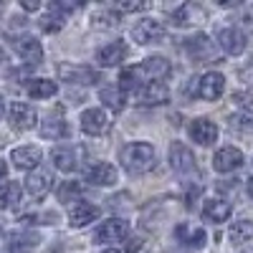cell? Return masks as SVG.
<instances>
[{
    "label": "cell",
    "instance_id": "obj_1",
    "mask_svg": "<svg viewBox=\"0 0 253 253\" xmlns=\"http://www.w3.org/2000/svg\"><path fill=\"white\" fill-rule=\"evenodd\" d=\"M119 160L124 165V170L132 172V175L150 172L155 167V147L150 142H132L122 150Z\"/></svg>",
    "mask_w": 253,
    "mask_h": 253
},
{
    "label": "cell",
    "instance_id": "obj_2",
    "mask_svg": "<svg viewBox=\"0 0 253 253\" xmlns=\"http://www.w3.org/2000/svg\"><path fill=\"white\" fill-rule=\"evenodd\" d=\"M170 167L175 170V175H180L182 180H193L198 177V160L190 152V147L182 142H172L170 144Z\"/></svg>",
    "mask_w": 253,
    "mask_h": 253
},
{
    "label": "cell",
    "instance_id": "obj_3",
    "mask_svg": "<svg viewBox=\"0 0 253 253\" xmlns=\"http://www.w3.org/2000/svg\"><path fill=\"white\" fill-rule=\"evenodd\" d=\"M132 71H134V79L142 76L144 84H155V81H160V79H165L167 74H170L172 66L165 56H150V58H144L139 66H134Z\"/></svg>",
    "mask_w": 253,
    "mask_h": 253
},
{
    "label": "cell",
    "instance_id": "obj_4",
    "mask_svg": "<svg viewBox=\"0 0 253 253\" xmlns=\"http://www.w3.org/2000/svg\"><path fill=\"white\" fill-rule=\"evenodd\" d=\"M58 76H61V81L76 84V86H89V84L99 81V74L91 66H84V63H61Z\"/></svg>",
    "mask_w": 253,
    "mask_h": 253
},
{
    "label": "cell",
    "instance_id": "obj_5",
    "mask_svg": "<svg viewBox=\"0 0 253 253\" xmlns=\"http://www.w3.org/2000/svg\"><path fill=\"white\" fill-rule=\"evenodd\" d=\"M38 122V114L31 104L26 101H13L10 109H8V124L13 126L15 132H26V129H33Z\"/></svg>",
    "mask_w": 253,
    "mask_h": 253
},
{
    "label": "cell",
    "instance_id": "obj_6",
    "mask_svg": "<svg viewBox=\"0 0 253 253\" xmlns=\"http://www.w3.org/2000/svg\"><path fill=\"white\" fill-rule=\"evenodd\" d=\"M165 38V23L155 18H144L132 28V41H137L139 46L144 43H160Z\"/></svg>",
    "mask_w": 253,
    "mask_h": 253
},
{
    "label": "cell",
    "instance_id": "obj_7",
    "mask_svg": "<svg viewBox=\"0 0 253 253\" xmlns=\"http://www.w3.org/2000/svg\"><path fill=\"white\" fill-rule=\"evenodd\" d=\"M126 233H129V223L124 218H109L107 223H101L96 228L94 241L96 243H119L126 238Z\"/></svg>",
    "mask_w": 253,
    "mask_h": 253
},
{
    "label": "cell",
    "instance_id": "obj_8",
    "mask_svg": "<svg viewBox=\"0 0 253 253\" xmlns=\"http://www.w3.org/2000/svg\"><path fill=\"white\" fill-rule=\"evenodd\" d=\"M13 51L23 58L28 66H31V63H38L41 58H43V46H41V41L28 36V33L13 38Z\"/></svg>",
    "mask_w": 253,
    "mask_h": 253
},
{
    "label": "cell",
    "instance_id": "obj_9",
    "mask_svg": "<svg viewBox=\"0 0 253 253\" xmlns=\"http://www.w3.org/2000/svg\"><path fill=\"white\" fill-rule=\"evenodd\" d=\"M225 91V76L220 71H208L200 81H198V96L205 101H215L220 99Z\"/></svg>",
    "mask_w": 253,
    "mask_h": 253
},
{
    "label": "cell",
    "instance_id": "obj_10",
    "mask_svg": "<svg viewBox=\"0 0 253 253\" xmlns=\"http://www.w3.org/2000/svg\"><path fill=\"white\" fill-rule=\"evenodd\" d=\"M51 185H53L51 167H36V170L28 172V177H26V190H28L31 198H43V195H48Z\"/></svg>",
    "mask_w": 253,
    "mask_h": 253
},
{
    "label": "cell",
    "instance_id": "obj_11",
    "mask_svg": "<svg viewBox=\"0 0 253 253\" xmlns=\"http://www.w3.org/2000/svg\"><path fill=\"white\" fill-rule=\"evenodd\" d=\"M187 132H190V139H193V142L208 147V144H213V142L218 139V124L210 122V119H205V117H200V119L190 122Z\"/></svg>",
    "mask_w": 253,
    "mask_h": 253
},
{
    "label": "cell",
    "instance_id": "obj_12",
    "mask_svg": "<svg viewBox=\"0 0 253 253\" xmlns=\"http://www.w3.org/2000/svg\"><path fill=\"white\" fill-rule=\"evenodd\" d=\"M119 180V172L117 167L109 165V162H96L86 170V182L89 185H96V187H109Z\"/></svg>",
    "mask_w": 253,
    "mask_h": 253
},
{
    "label": "cell",
    "instance_id": "obj_13",
    "mask_svg": "<svg viewBox=\"0 0 253 253\" xmlns=\"http://www.w3.org/2000/svg\"><path fill=\"white\" fill-rule=\"evenodd\" d=\"M81 129L89 137H99V134H104L109 129V117L101 109H86L81 114Z\"/></svg>",
    "mask_w": 253,
    "mask_h": 253
},
{
    "label": "cell",
    "instance_id": "obj_14",
    "mask_svg": "<svg viewBox=\"0 0 253 253\" xmlns=\"http://www.w3.org/2000/svg\"><path fill=\"white\" fill-rule=\"evenodd\" d=\"M96 218H99V208L91 205V203H84V200L74 203L71 210H69V225L71 228H86Z\"/></svg>",
    "mask_w": 253,
    "mask_h": 253
},
{
    "label": "cell",
    "instance_id": "obj_15",
    "mask_svg": "<svg viewBox=\"0 0 253 253\" xmlns=\"http://www.w3.org/2000/svg\"><path fill=\"white\" fill-rule=\"evenodd\" d=\"M241 165H243V152L238 147H223V150H218L215 157H213L215 172H233Z\"/></svg>",
    "mask_w": 253,
    "mask_h": 253
},
{
    "label": "cell",
    "instance_id": "obj_16",
    "mask_svg": "<svg viewBox=\"0 0 253 253\" xmlns=\"http://www.w3.org/2000/svg\"><path fill=\"white\" fill-rule=\"evenodd\" d=\"M124 56H126V43H124V41H112V43L101 46L96 51V63H99V66H104V69L119 66V63L124 61Z\"/></svg>",
    "mask_w": 253,
    "mask_h": 253
},
{
    "label": "cell",
    "instance_id": "obj_17",
    "mask_svg": "<svg viewBox=\"0 0 253 253\" xmlns=\"http://www.w3.org/2000/svg\"><path fill=\"white\" fill-rule=\"evenodd\" d=\"M41 157H43V152H41V147H31V144H26V147H18V150H13L10 152V160H13V165L15 167H20V170H36V167L41 165Z\"/></svg>",
    "mask_w": 253,
    "mask_h": 253
},
{
    "label": "cell",
    "instance_id": "obj_18",
    "mask_svg": "<svg viewBox=\"0 0 253 253\" xmlns=\"http://www.w3.org/2000/svg\"><path fill=\"white\" fill-rule=\"evenodd\" d=\"M218 43L225 53L230 56H241L246 51V33L238 31V28H223L218 33Z\"/></svg>",
    "mask_w": 253,
    "mask_h": 253
},
{
    "label": "cell",
    "instance_id": "obj_19",
    "mask_svg": "<svg viewBox=\"0 0 253 253\" xmlns=\"http://www.w3.org/2000/svg\"><path fill=\"white\" fill-rule=\"evenodd\" d=\"M170 91H167L165 84L155 81V84H144V86L137 89V101L139 104H147V107H157V104H165Z\"/></svg>",
    "mask_w": 253,
    "mask_h": 253
},
{
    "label": "cell",
    "instance_id": "obj_20",
    "mask_svg": "<svg viewBox=\"0 0 253 253\" xmlns=\"http://www.w3.org/2000/svg\"><path fill=\"white\" fill-rule=\"evenodd\" d=\"M230 215H233V208H230V203H225L220 198L205 200V205H203V218L208 223H225Z\"/></svg>",
    "mask_w": 253,
    "mask_h": 253
},
{
    "label": "cell",
    "instance_id": "obj_21",
    "mask_svg": "<svg viewBox=\"0 0 253 253\" xmlns=\"http://www.w3.org/2000/svg\"><path fill=\"white\" fill-rule=\"evenodd\" d=\"M187 53L195 58V63H205L210 56H213V41H210L205 33H198L195 38H187L185 43Z\"/></svg>",
    "mask_w": 253,
    "mask_h": 253
},
{
    "label": "cell",
    "instance_id": "obj_22",
    "mask_svg": "<svg viewBox=\"0 0 253 253\" xmlns=\"http://www.w3.org/2000/svg\"><path fill=\"white\" fill-rule=\"evenodd\" d=\"M205 20V13L200 10V5H193V3H185L180 5L175 13H172V23L177 28H187V26H195V23H203Z\"/></svg>",
    "mask_w": 253,
    "mask_h": 253
},
{
    "label": "cell",
    "instance_id": "obj_23",
    "mask_svg": "<svg viewBox=\"0 0 253 253\" xmlns=\"http://www.w3.org/2000/svg\"><path fill=\"white\" fill-rule=\"evenodd\" d=\"M175 236H177L180 243H185V246H190V248H203V246L208 243L205 230H203V228H193L190 223H180V225L175 228Z\"/></svg>",
    "mask_w": 253,
    "mask_h": 253
},
{
    "label": "cell",
    "instance_id": "obj_24",
    "mask_svg": "<svg viewBox=\"0 0 253 253\" xmlns=\"http://www.w3.org/2000/svg\"><path fill=\"white\" fill-rule=\"evenodd\" d=\"M51 162H53L56 170H61V172H74L79 167L76 150H71V147H56V150L51 152Z\"/></svg>",
    "mask_w": 253,
    "mask_h": 253
},
{
    "label": "cell",
    "instance_id": "obj_25",
    "mask_svg": "<svg viewBox=\"0 0 253 253\" xmlns=\"http://www.w3.org/2000/svg\"><path fill=\"white\" fill-rule=\"evenodd\" d=\"M99 99L107 104L112 112H122V109L126 107V91H124L122 86H104V89L99 91Z\"/></svg>",
    "mask_w": 253,
    "mask_h": 253
},
{
    "label": "cell",
    "instance_id": "obj_26",
    "mask_svg": "<svg viewBox=\"0 0 253 253\" xmlns=\"http://www.w3.org/2000/svg\"><path fill=\"white\" fill-rule=\"evenodd\" d=\"M41 137H46V139H63V137H69V126H66L63 119L48 117L46 122H41Z\"/></svg>",
    "mask_w": 253,
    "mask_h": 253
},
{
    "label": "cell",
    "instance_id": "obj_27",
    "mask_svg": "<svg viewBox=\"0 0 253 253\" xmlns=\"http://www.w3.org/2000/svg\"><path fill=\"white\" fill-rule=\"evenodd\" d=\"M56 91H58V84L51 79H33L28 84V94L33 99H51Z\"/></svg>",
    "mask_w": 253,
    "mask_h": 253
},
{
    "label": "cell",
    "instance_id": "obj_28",
    "mask_svg": "<svg viewBox=\"0 0 253 253\" xmlns=\"http://www.w3.org/2000/svg\"><path fill=\"white\" fill-rule=\"evenodd\" d=\"M228 238H230V243H233V246H243V243L253 241V220H238V223H233Z\"/></svg>",
    "mask_w": 253,
    "mask_h": 253
},
{
    "label": "cell",
    "instance_id": "obj_29",
    "mask_svg": "<svg viewBox=\"0 0 253 253\" xmlns=\"http://www.w3.org/2000/svg\"><path fill=\"white\" fill-rule=\"evenodd\" d=\"M20 203V185L18 182H5V185H0V210H5V208H13Z\"/></svg>",
    "mask_w": 253,
    "mask_h": 253
},
{
    "label": "cell",
    "instance_id": "obj_30",
    "mask_svg": "<svg viewBox=\"0 0 253 253\" xmlns=\"http://www.w3.org/2000/svg\"><path fill=\"white\" fill-rule=\"evenodd\" d=\"M36 238L31 236H23V233H13L5 243V253H31V246H33Z\"/></svg>",
    "mask_w": 253,
    "mask_h": 253
},
{
    "label": "cell",
    "instance_id": "obj_31",
    "mask_svg": "<svg viewBox=\"0 0 253 253\" xmlns=\"http://www.w3.org/2000/svg\"><path fill=\"white\" fill-rule=\"evenodd\" d=\"M81 195V185L79 182H63L61 187H58V200L61 203H71V200H76Z\"/></svg>",
    "mask_w": 253,
    "mask_h": 253
},
{
    "label": "cell",
    "instance_id": "obj_32",
    "mask_svg": "<svg viewBox=\"0 0 253 253\" xmlns=\"http://www.w3.org/2000/svg\"><path fill=\"white\" fill-rule=\"evenodd\" d=\"M41 28H43L46 33H56V31H61V28H63V15H58V13H48L43 20H41Z\"/></svg>",
    "mask_w": 253,
    "mask_h": 253
},
{
    "label": "cell",
    "instance_id": "obj_33",
    "mask_svg": "<svg viewBox=\"0 0 253 253\" xmlns=\"http://www.w3.org/2000/svg\"><path fill=\"white\" fill-rule=\"evenodd\" d=\"M91 23L94 26H99V28H109V26H117L119 23V15L117 13H96L94 18H91Z\"/></svg>",
    "mask_w": 253,
    "mask_h": 253
},
{
    "label": "cell",
    "instance_id": "obj_34",
    "mask_svg": "<svg viewBox=\"0 0 253 253\" xmlns=\"http://www.w3.org/2000/svg\"><path fill=\"white\" fill-rule=\"evenodd\" d=\"M230 126L236 129H253V114H238L230 119Z\"/></svg>",
    "mask_w": 253,
    "mask_h": 253
},
{
    "label": "cell",
    "instance_id": "obj_35",
    "mask_svg": "<svg viewBox=\"0 0 253 253\" xmlns=\"http://www.w3.org/2000/svg\"><path fill=\"white\" fill-rule=\"evenodd\" d=\"M56 220H58L56 213H43V215H36V213H33V215H26V218H23L26 225H31V223H56Z\"/></svg>",
    "mask_w": 253,
    "mask_h": 253
},
{
    "label": "cell",
    "instance_id": "obj_36",
    "mask_svg": "<svg viewBox=\"0 0 253 253\" xmlns=\"http://www.w3.org/2000/svg\"><path fill=\"white\" fill-rule=\"evenodd\" d=\"M134 84H137V81H134V71H132V69H124L122 76H119V86H122L124 91H129Z\"/></svg>",
    "mask_w": 253,
    "mask_h": 253
},
{
    "label": "cell",
    "instance_id": "obj_37",
    "mask_svg": "<svg viewBox=\"0 0 253 253\" xmlns=\"http://www.w3.org/2000/svg\"><path fill=\"white\" fill-rule=\"evenodd\" d=\"M114 8L117 10H124V13H134V10H147L150 5H147V3H117Z\"/></svg>",
    "mask_w": 253,
    "mask_h": 253
},
{
    "label": "cell",
    "instance_id": "obj_38",
    "mask_svg": "<svg viewBox=\"0 0 253 253\" xmlns=\"http://www.w3.org/2000/svg\"><path fill=\"white\" fill-rule=\"evenodd\" d=\"M241 79H243V81H248V84H253V61L248 63V66H246L243 71H241Z\"/></svg>",
    "mask_w": 253,
    "mask_h": 253
},
{
    "label": "cell",
    "instance_id": "obj_39",
    "mask_svg": "<svg viewBox=\"0 0 253 253\" xmlns=\"http://www.w3.org/2000/svg\"><path fill=\"white\" fill-rule=\"evenodd\" d=\"M20 8L28 10V13H33V10H38V8H41V3H36V0H23V3H20Z\"/></svg>",
    "mask_w": 253,
    "mask_h": 253
},
{
    "label": "cell",
    "instance_id": "obj_40",
    "mask_svg": "<svg viewBox=\"0 0 253 253\" xmlns=\"http://www.w3.org/2000/svg\"><path fill=\"white\" fill-rule=\"evenodd\" d=\"M139 248H142V241H139V238H132L129 243H126V251H132V253L139 251Z\"/></svg>",
    "mask_w": 253,
    "mask_h": 253
},
{
    "label": "cell",
    "instance_id": "obj_41",
    "mask_svg": "<svg viewBox=\"0 0 253 253\" xmlns=\"http://www.w3.org/2000/svg\"><path fill=\"white\" fill-rule=\"evenodd\" d=\"M5 175H8V165H5L3 160H0V180H3Z\"/></svg>",
    "mask_w": 253,
    "mask_h": 253
},
{
    "label": "cell",
    "instance_id": "obj_42",
    "mask_svg": "<svg viewBox=\"0 0 253 253\" xmlns=\"http://www.w3.org/2000/svg\"><path fill=\"white\" fill-rule=\"evenodd\" d=\"M248 195H251V198H253V177H251V180H248Z\"/></svg>",
    "mask_w": 253,
    "mask_h": 253
},
{
    "label": "cell",
    "instance_id": "obj_43",
    "mask_svg": "<svg viewBox=\"0 0 253 253\" xmlns=\"http://www.w3.org/2000/svg\"><path fill=\"white\" fill-rule=\"evenodd\" d=\"M3 112H5V107H3V96H0V119H3Z\"/></svg>",
    "mask_w": 253,
    "mask_h": 253
},
{
    "label": "cell",
    "instance_id": "obj_44",
    "mask_svg": "<svg viewBox=\"0 0 253 253\" xmlns=\"http://www.w3.org/2000/svg\"><path fill=\"white\" fill-rule=\"evenodd\" d=\"M101 253H122V251H117V248H107V251H101Z\"/></svg>",
    "mask_w": 253,
    "mask_h": 253
},
{
    "label": "cell",
    "instance_id": "obj_45",
    "mask_svg": "<svg viewBox=\"0 0 253 253\" xmlns=\"http://www.w3.org/2000/svg\"><path fill=\"white\" fill-rule=\"evenodd\" d=\"M3 61H5V53H3V51H0V66H3Z\"/></svg>",
    "mask_w": 253,
    "mask_h": 253
}]
</instances>
